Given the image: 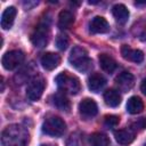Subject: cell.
<instances>
[{
	"instance_id": "obj_1",
	"label": "cell",
	"mask_w": 146,
	"mask_h": 146,
	"mask_svg": "<svg viewBox=\"0 0 146 146\" xmlns=\"http://www.w3.org/2000/svg\"><path fill=\"white\" fill-rule=\"evenodd\" d=\"M30 139L29 131L21 124L7 125L1 133L2 146H26Z\"/></svg>"
},
{
	"instance_id": "obj_2",
	"label": "cell",
	"mask_w": 146,
	"mask_h": 146,
	"mask_svg": "<svg viewBox=\"0 0 146 146\" xmlns=\"http://www.w3.org/2000/svg\"><path fill=\"white\" fill-rule=\"evenodd\" d=\"M70 64L80 72H89L92 68V60L82 47H74L68 57Z\"/></svg>"
},
{
	"instance_id": "obj_3",
	"label": "cell",
	"mask_w": 146,
	"mask_h": 146,
	"mask_svg": "<svg viewBox=\"0 0 146 146\" xmlns=\"http://www.w3.org/2000/svg\"><path fill=\"white\" fill-rule=\"evenodd\" d=\"M57 87L62 92H68L71 95H76L80 91V81L76 76L70 75L67 72H62L56 76Z\"/></svg>"
},
{
	"instance_id": "obj_4",
	"label": "cell",
	"mask_w": 146,
	"mask_h": 146,
	"mask_svg": "<svg viewBox=\"0 0 146 146\" xmlns=\"http://www.w3.org/2000/svg\"><path fill=\"white\" fill-rule=\"evenodd\" d=\"M66 129V124L59 116L47 117L42 123V132L51 137H60Z\"/></svg>"
},
{
	"instance_id": "obj_5",
	"label": "cell",
	"mask_w": 146,
	"mask_h": 146,
	"mask_svg": "<svg viewBox=\"0 0 146 146\" xmlns=\"http://www.w3.org/2000/svg\"><path fill=\"white\" fill-rule=\"evenodd\" d=\"M23 60H24L23 51H21V50H10V51H7L2 56L1 63H2V66L6 70L11 71V70H15L16 67H18L23 63Z\"/></svg>"
},
{
	"instance_id": "obj_6",
	"label": "cell",
	"mask_w": 146,
	"mask_h": 146,
	"mask_svg": "<svg viewBox=\"0 0 146 146\" xmlns=\"http://www.w3.org/2000/svg\"><path fill=\"white\" fill-rule=\"evenodd\" d=\"M31 41L38 48L46 47L49 41V26L47 24H39L31 35Z\"/></svg>"
},
{
	"instance_id": "obj_7",
	"label": "cell",
	"mask_w": 146,
	"mask_h": 146,
	"mask_svg": "<svg viewBox=\"0 0 146 146\" xmlns=\"http://www.w3.org/2000/svg\"><path fill=\"white\" fill-rule=\"evenodd\" d=\"M43 89H44V81L41 78L33 79L27 84V88H26V97L30 100L35 102V100L40 99V97L42 96Z\"/></svg>"
},
{
	"instance_id": "obj_8",
	"label": "cell",
	"mask_w": 146,
	"mask_h": 146,
	"mask_svg": "<svg viewBox=\"0 0 146 146\" xmlns=\"http://www.w3.org/2000/svg\"><path fill=\"white\" fill-rule=\"evenodd\" d=\"M79 112L83 117H92L97 114L98 107L94 99L91 98H84L79 104Z\"/></svg>"
},
{
	"instance_id": "obj_9",
	"label": "cell",
	"mask_w": 146,
	"mask_h": 146,
	"mask_svg": "<svg viewBox=\"0 0 146 146\" xmlns=\"http://www.w3.org/2000/svg\"><path fill=\"white\" fill-rule=\"evenodd\" d=\"M121 55L124 59L133 62V63H141L144 60V54L139 49H132L128 44H123L121 47Z\"/></svg>"
},
{
	"instance_id": "obj_10",
	"label": "cell",
	"mask_w": 146,
	"mask_h": 146,
	"mask_svg": "<svg viewBox=\"0 0 146 146\" xmlns=\"http://www.w3.org/2000/svg\"><path fill=\"white\" fill-rule=\"evenodd\" d=\"M110 30V24L107 21L102 17V16H96L91 19L89 24V31L92 34H98V33H106Z\"/></svg>"
},
{
	"instance_id": "obj_11",
	"label": "cell",
	"mask_w": 146,
	"mask_h": 146,
	"mask_svg": "<svg viewBox=\"0 0 146 146\" xmlns=\"http://www.w3.org/2000/svg\"><path fill=\"white\" fill-rule=\"evenodd\" d=\"M116 86L121 91H128L133 86V75L129 72H122L120 73L115 79Z\"/></svg>"
},
{
	"instance_id": "obj_12",
	"label": "cell",
	"mask_w": 146,
	"mask_h": 146,
	"mask_svg": "<svg viewBox=\"0 0 146 146\" xmlns=\"http://www.w3.org/2000/svg\"><path fill=\"white\" fill-rule=\"evenodd\" d=\"M59 63H60V57L55 52H46L41 57V65L47 71H51L56 68L59 65Z\"/></svg>"
},
{
	"instance_id": "obj_13",
	"label": "cell",
	"mask_w": 146,
	"mask_h": 146,
	"mask_svg": "<svg viewBox=\"0 0 146 146\" xmlns=\"http://www.w3.org/2000/svg\"><path fill=\"white\" fill-rule=\"evenodd\" d=\"M114 137L120 145L128 146L135 140V132L131 129H120L114 132Z\"/></svg>"
},
{
	"instance_id": "obj_14",
	"label": "cell",
	"mask_w": 146,
	"mask_h": 146,
	"mask_svg": "<svg viewBox=\"0 0 146 146\" xmlns=\"http://www.w3.org/2000/svg\"><path fill=\"white\" fill-rule=\"evenodd\" d=\"M16 14H17V10L13 6L7 7L3 10L2 15H1V27L3 30H9L13 26L15 17H16Z\"/></svg>"
},
{
	"instance_id": "obj_15",
	"label": "cell",
	"mask_w": 146,
	"mask_h": 146,
	"mask_svg": "<svg viewBox=\"0 0 146 146\" xmlns=\"http://www.w3.org/2000/svg\"><path fill=\"white\" fill-rule=\"evenodd\" d=\"M105 84L106 80L100 73H92L88 78V88L94 92H98Z\"/></svg>"
},
{
	"instance_id": "obj_16",
	"label": "cell",
	"mask_w": 146,
	"mask_h": 146,
	"mask_svg": "<svg viewBox=\"0 0 146 146\" xmlns=\"http://www.w3.org/2000/svg\"><path fill=\"white\" fill-rule=\"evenodd\" d=\"M112 14L114 16V18L119 22V23H125L128 22L129 19V10L128 8L122 5V3H117V5H114L113 8H112Z\"/></svg>"
},
{
	"instance_id": "obj_17",
	"label": "cell",
	"mask_w": 146,
	"mask_h": 146,
	"mask_svg": "<svg viewBox=\"0 0 146 146\" xmlns=\"http://www.w3.org/2000/svg\"><path fill=\"white\" fill-rule=\"evenodd\" d=\"M98 59H99V65L103 68V71H105L107 73H113L115 71L117 65L113 57H111L107 54H100Z\"/></svg>"
},
{
	"instance_id": "obj_18",
	"label": "cell",
	"mask_w": 146,
	"mask_h": 146,
	"mask_svg": "<svg viewBox=\"0 0 146 146\" xmlns=\"http://www.w3.org/2000/svg\"><path fill=\"white\" fill-rule=\"evenodd\" d=\"M104 100L107 106L116 107L121 103V96H120L119 91H116L114 89H108L104 92Z\"/></svg>"
},
{
	"instance_id": "obj_19",
	"label": "cell",
	"mask_w": 146,
	"mask_h": 146,
	"mask_svg": "<svg viewBox=\"0 0 146 146\" xmlns=\"http://www.w3.org/2000/svg\"><path fill=\"white\" fill-rule=\"evenodd\" d=\"M144 110V103L143 100L137 97V96H132L128 99L127 102V111L130 114H138Z\"/></svg>"
},
{
	"instance_id": "obj_20",
	"label": "cell",
	"mask_w": 146,
	"mask_h": 146,
	"mask_svg": "<svg viewBox=\"0 0 146 146\" xmlns=\"http://www.w3.org/2000/svg\"><path fill=\"white\" fill-rule=\"evenodd\" d=\"M74 22V16L68 10H62L58 16V27L60 30H66L71 27V25Z\"/></svg>"
},
{
	"instance_id": "obj_21",
	"label": "cell",
	"mask_w": 146,
	"mask_h": 146,
	"mask_svg": "<svg viewBox=\"0 0 146 146\" xmlns=\"http://www.w3.org/2000/svg\"><path fill=\"white\" fill-rule=\"evenodd\" d=\"M91 146H110L108 137L103 132H95L89 138Z\"/></svg>"
},
{
	"instance_id": "obj_22",
	"label": "cell",
	"mask_w": 146,
	"mask_h": 146,
	"mask_svg": "<svg viewBox=\"0 0 146 146\" xmlns=\"http://www.w3.org/2000/svg\"><path fill=\"white\" fill-rule=\"evenodd\" d=\"M54 104L62 111L70 110V100L67 99L64 92H57L56 95H54Z\"/></svg>"
},
{
	"instance_id": "obj_23",
	"label": "cell",
	"mask_w": 146,
	"mask_h": 146,
	"mask_svg": "<svg viewBox=\"0 0 146 146\" xmlns=\"http://www.w3.org/2000/svg\"><path fill=\"white\" fill-rule=\"evenodd\" d=\"M68 43H70V40H68V36L66 34L60 33V34L57 35V38H56V46H57V48L59 50H65L67 48Z\"/></svg>"
},
{
	"instance_id": "obj_24",
	"label": "cell",
	"mask_w": 146,
	"mask_h": 146,
	"mask_svg": "<svg viewBox=\"0 0 146 146\" xmlns=\"http://www.w3.org/2000/svg\"><path fill=\"white\" fill-rule=\"evenodd\" d=\"M120 122V117L117 115H106L104 119V124L108 128H113L116 127Z\"/></svg>"
},
{
	"instance_id": "obj_25",
	"label": "cell",
	"mask_w": 146,
	"mask_h": 146,
	"mask_svg": "<svg viewBox=\"0 0 146 146\" xmlns=\"http://www.w3.org/2000/svg\"><path fill=\"white\" fill-rule=\"evenodd\" d=\"M131 129L132 130H144L146 129V117H140L137 121L131 123Z\"/></svg>"
},
{
	"instance_id": "obj_26",
	"label": "cell",
	"mask_w": 146,
	"mask_h": 146,
	"mask_svg": "<svg viewBox=\"0 0 146 146\" xmlns=\"http://www.w3.org/2000/svg\"><path fill=\"white\" fill-rule=\"evenodd\" d=\"M67 146H80V137L78 136V133H72L70 136V138L66 141Z\"/></svg>"
},
{
	"instance_id": "obj_27",
	"label": "cell",
	"mask_w": 146,
	"mask_h": 146,
	"mask_svg": "<svg viewBox=\"0 0 146 146\" xmlns=\"http://www.w3.org/2000/svg\"><path fill=\"white\" fill-rule=\"evenodd\" d=\"M140 90H141V92L146 96V78L145 79H143V81H141V84H140Z\"/></svg>"
},
{
	"instance_id": "obj_28",
	"label": "cell",
	"mask_w": 146,
	"mask_h": 146,
	"mask_svg": "<svg viewBox=\"0 0 146 146\" xmlns=\"http://www.w3.org/2000/svg\"><path fill=\"white\" fill-rule=\"evenodd\" d=\"M41 146H47V145H41Z\"/></svg>"
}]
</instances>
